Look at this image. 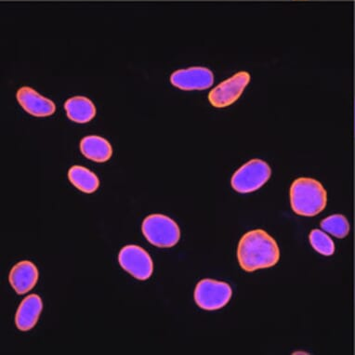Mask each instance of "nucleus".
Instances as JSON below:
<instances>
[{
	"label": "nucleus",
	"mask_w": 355,
	"mask_h": 355,
	"mask_svg": "<svg viewBox=\"0 0 355 355\" xmlns=\"http://www.w3.org/2000/svg\"><path fill=\"white\" fill-rule=\"evenodd\" d=\"M237 259L245 272L271 268L279 261V247L277 241L261 229L250 231L240 239Z\"/></svg>",
	"instance_id": "nucleus-1"
},
{
	"label": "nucleus",
	"mask_w": 355,
	"mask_h": 355,
	"mask_svg": "<svg viewBox=\"0 0 355 355\" xmlns=\"http://www.w3.org/2000/svg\"><path fill=\"white\" fill-rule=\"evenodd\" d=\"M327 202L326 189L315 179L299 178L291 185V207L297 215L315 217L323 211Z\"/></svg>",
	"instance_id": "nucleus-2"
},
{
	"label": "nucleus",
	"mask_w": 355,
	"mask_h": 355,
	"mask_svg": "<svg viewBox=\"0 0 355 355\" xmlns=\"http://www.w3.org/2000/svg\"><path fill=\"white\" fill-rule=\"evenodd\" d=\"M141 230L149 243L157 248L174 247L181 239L179 225L165 215H149L144 220Z\"/></svg>",
	"instance_id": "nucleus-3"
},
{
	"label": "nucleus",
	"mask_w": 355,
	"mask_h": 355,
	"mask_svg": "<svg viewBox=\"0 0 355 355\" xmlns=\"http://www.w3.org/2000/svg\"><path fill=\"white\" fill-rule=\"evenodd\" d=\"M272 169L261 159H252L245 163L232 177V187L240 193L255 192L269 181Z\"/></svg>",
	"instance_id": "nucleus-4"
},
{
	"label": "nucleus",
	"mask_w": 355,
	"mask_h": 355,
	"mask_svg": "<svg viewBox=\"0 0 355 355\" xmlns=\"http://www.w3.org/2000/svg\"><path fill=\"white\" fill-rule=\"evenodd\" d=\"M233 291L229 284L213 279H203L195 291L196 304L203 310L215 311L230 302Z\"/></svg>",
	"instance_id": "nucleus-5"
},
{
	"label": "nucleus",
	"mask_w": 355,
	"mask_h": 355,
	"mask_svg": "<svg viewBox=\"0 0 355 355\" xmlns=\"http://www.w3.org/2000/svg\"><path fill=\"white\" fill-rule=\"evenodd\" d=\"M120 266L136 279H149L154 271L151 256L143 248L135 245H125L119 255Z\"/></svg>",
	"instance_id": "nucleus-6"
},
{
	"label": "nucleus",
	"mask_w": 355,
	"mask_h": 355,
	"mask_svg": "<svg viewBox=\"0 0 355 355\" xmlns=\"http://www.w3.org/2000/svg\"><path fill=\"white\" fill-rule=\"evenodd\" d=\"M250 81V73H236L232 78L221 82L209 94L210 103L214 107L225 108L233 105L241 96Z\"/></svg>",
	"instance_id": "nucleus-7"
},
{
	"label": "nucleus",
	"mask_w": 355,
	"mask_h": 355,
	"mask_svg": "<svg viewBox=\"0 0 355 355\" xmlns=\"http://www.w3.org/2000/svg\"><path fill=\"white\" fill-rule=\"evenodd\" d=\"M171 82L182 91H204L212 86L214 75L206 67H190L175 71Z\"/></svg>",
	"instance_id": "nucleus-8"
},
{
	"label": "nucleus",
	"mask_w": 355,
	"mask_h": 355,
	"mask_svg": "<svg viewBox=\"0 0 355 355\" xmlns=\"http://www.w3.org/2000/svg\"><path fill=\"white\" fill-rule=\"evenodd\" d=\"M17 100L21 107L32 116L46 117L55 113V103L43 97L32 87H21L17 92Z\"/></svg>",
	"instance_id": "nucleus-9"
},
{
	"label": "nucleus",
	"mask_w": 355,
	"mask_h": 355,
	"mask_svg": "<svg viewBox=\"0 0 355 355\" xmlns=\"http://www.w3.org/2000/svg\"><path fill=\"white\" fill-rule=\"evenodd\" d=\"M9 280L16 293L26 294L37 285L38 280L37 266L29 261L18 262L10 271Z\"/></svg>",
	"instance_id": "nucleus-10"
},
{
	"label": "nucleus",
	"mask_w": 355,
	"mask_h": 355,
	"mask_svg": "<svg viewBox=\"0 0 355 355\" xmlns=\"http://www.w3.org/2000/svg\"><path fill=\"white\" fill-rule=\"evenodd\" d=\"M43 310V302L37 294L24 297L15 315L16 327L21 331L34 329Z\"/></svg>",
	"instance_id": "nucleus-11"
},
{
	"label": "nucleus",
	"mask_w": 355,
	"mask_h": 355,
	"mask_svg": "<svg viewBox=\"0 0 355 355\" xmlns=\"http://www.w3.org/2000/svg\"><path fill=\"white\" fill-rule=\"evenodd\" d=\"M80 151L87 159L105 163L113 155V148L106 139L100 136H87L80 141Z\"/></svg>",
	"instance_id": "nucleus-12"
},
{
	"label": "nucleus",
	"mask_w": 355,
	"mask_h": 355,
	"mask_svg": "<svg viewBox=\"0 0 355 355\" xmlns=\"http://www.w3.org/2000/svg\"><path fill=\"white\" fill-rule=\"evenodd\" d=\"M64 108L68 119L80 124L92 121L96 116V107L94 103L87 97L70 98L65 102Z\"/></svg>",
	"instance_id": "nucleus-13"
},
{
	"label": "nucleus",
	"mask_w": 355,
	"mask_h": 355,
	"mask_svg": "<svg viewBox=\"0 0 355 355\" xmlns=\"http://www.w3.org/2000/svg\"><path fill=\"white\" fill-rule=\"evenodd\" d=\"M68 179L73 187L85 193L96 192L100 187V180L97 175L84 166H72L68 171Z\"/></svg>",
	"instance_id": "nucleus-14"
},
{
	"label": "nucleus",
	"mask_w": 355,
	"mask_h": 355,
	"mask_svg": "<svg viewBox=\"0 0 355 355\" xmlns=\"http://www.w3.org/2000/svg\"><path fill=\"white\" fill-rule=\"evenodd\" d=\"M321 228L337 239H344L349 233V221L343 215L336 214L324 218Z\"/></svg>",
	"instance_id": "nucleus-15"
},
{
	"label": "nucleus",
	"mask_w": 355,
	"mask_h": 355,
	"mask_svg": "<svg viewBox=\"0 0 355 355\" xmlns=\"http://www.w3.org/2000/svg\"><path fill=\"white\" fill-rule=\"evenodd\" d=\"M311 245L318 253L324 256H331L335 252V244L333 240L324 232L315 229L311 232Z\"/></svg>",
	"instance_id": "nucleus-16"
}]
</instances>
